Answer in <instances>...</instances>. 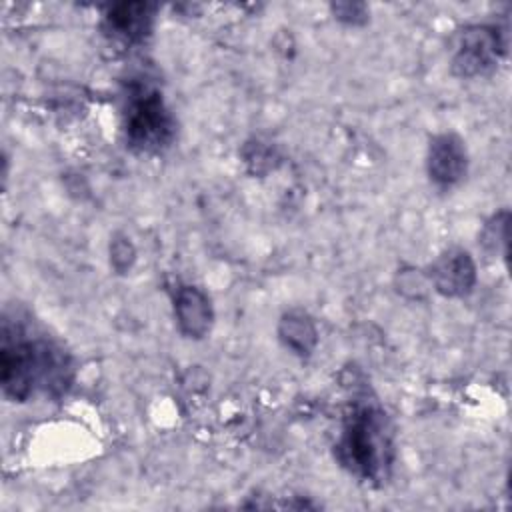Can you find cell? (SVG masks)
Wrapping results in <instances>:
<instances>
[{
  "label": "cell",
  "mask_w": 512,
  "mask_h": 512,
  "mask_svg": "<svg viewBox=\"0 0 512 512\" xmlns=\"http://www.w3.org/2000/svg\"><path fill=\"white\" fill-rule=\"evenodd\" d=\"M0 382L4 394L14 402H26L38 390L56 398L72 382V362L56 342L32 336L16 316L4 314Z\"/></svg>",
  "instance_id": "6da1fadb"
},
{
  "label": "cell",
  "mask_w": 512,
  "mask_h": 512,
  "mask_svg": "<svg viewBox=\"0 0 512 512\" xmlns=\"http://www.w3.org/2000/svg\"><path fill=\"white\" fill-rule=\"evenodd\" d=\"M336 460L358 480L382 484L394 464V428L384 408L368 398L354 396L348 404L338 440Z\"/></svg>",
  "instance_id": "7a4b0ae2"
},
{
  "label": "cell",
  "mask_w": 512,
  "mask_h": 512,
  "mask_svg": "<svg viewBox=\"0 0 512 512\" xmlns=\"http://www.w3.org/2000/svg\"><path fill=\"white\" fill-rule=\"evenodd\" d=\"M122 132L128 148L140 154H158L172 144L176 120L156 86L148 82L128 86L122 108Z\"/></svg>",
  "instance_id": "3957f363"
},
{
  "label": "cell",
  "mask_w": 512,
  "mask_h": 512,
  "mask_svg": "<svg viewBox=\"0 0 512 512\" xmlns=\"http://www.w3.org/2000/svg\"><path fill=\"white\" fill-rule=\"evenodd\" d=\"M504 44L500 42L498 30L492 26H472L460 36L452 58L454 74L462 78H472L486 74L496 66V60Z\"/></svg>",
  "instance_id": "277c9868"
},
{
  "label": "cell",
  "mask_w": 512,
  "mask_h": 512,
  "mask_svg": "<svg viewBox=\"0 0 512 512\" xmlns=\"http://www.w3.org/2000/svg\"><path fill=\"white\" fill-rule=\"evenodd\" d=\"M154 14H156V6L148 2L116 4L104 16V22H102L104 36L110 42H118L122 46L140 44L152 32Z\"/></svg>",
  "instance_id": "5b68a950"
},
{
  "label": "cell",
  "mask_w": 512,
  "mask_h": 512,
  "mask_svg": "<svg viewBox=\"0 0 512 512\" xmlns=\"http://www.w3.org/2000/svg\"><path fill=\"white\" fill-rule=\"evenodd\" d=\"M426 168L430 180L438 186H452L460 182L468 168V156L462 140L456 134H438L428 146Z\"/></svg>",
  "instance_id": "8992f818"
},
{
  "label": "cell",
  "mask_w": 512,
  "mask_h": 512,
  "mask_svg": "<svg viewBox=\"0 0 512 512\" xmlns=\"http://www.w3.org/2000/svg\"><path fill=\"white\" fill-rule=\"evenodd\" d=\"M430 280L434 288L444 296H464L476 282L474 260L466 250L450 248L432 264Z\"/></svg>",
  "instance_id": "52a82bcc"
},
{
  "label": "cell",
  "mask_w": 512,
  "mask_h": 512,
  "mask_svg": "<svg viewBox=\"0 0 512 512\" xmlns=\"http://www.w3.org/2000/svg\"><path fill=\"white\" fill-rule=\"evenodd\" d=\"M174 314L182 334L202 338L212 324V308L208 296L196 286H180L174 296Z\"/></svg>",
  "instance_id": "ba28073f"
},
{
  "label": "cell",
  "mask_w": 512,
  "mask_h": 512,
  "mask_svg": "<svg viewBox=\"0 0 512 512\" xmlns=\"http://www.w3.org/2000/svg\"><path fill=\"white\" fill-rule=\"evenodd\" d=\"M280 340L286 348L300 356H306L316 346V328L304 312H288L282 316L278 326Z\"/></svg>",
  "instance_id": "9c48e42d"
},
{
  "label": "cell",
  "mask_w": 512,
  "mask_h": 512,
  "mask_svg": "<svg viewBox=\"0 0 512 512\" xmlns=\"http://www.w3.org/2000/svg\"><path fill=\"white\" fill-rule=\"evenodd\" d=\"M134 260V250H132V244L122 238L120 242H114L112 246V264L118 268V270H126Z\"/></svg>",
  "instance_id": "30bf717a"
},
{
  "label": "cell",
  "mask_w": 512,
  "mask_h": 512,
  "mask_svg": "<svg viewBox=\"0 0 512 512\" xmlns=\"http://www.w3.org/2000/svg\"><path fill=\"white\" fill-rule=\"evenodd\" d=\"M364 8V4H336L334 14L338 20H344L348 24H360L366 20L364 14H356V10Z\"/></svg>",
  "instance_id": "8fae6325"
}]
</instances>
